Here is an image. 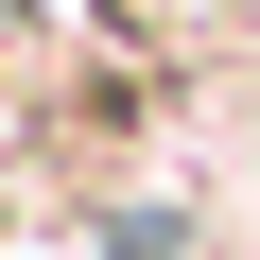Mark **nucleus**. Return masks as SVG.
<instances>
[{
  "mask_svg": "<svg viewBox=\"0 0 260 260\" xmlns=\"http://www.w3.org/2000/svg\"><path fill=\"white\" fill-rule=\"evenodd\" d=\"M35 35H52V18H35V0H0V87H18V70H35Z\"/></svg>",
  "mask_w": 260,
  "mask_h": 260,
  "instance_id": "1",
  "label": "nucleus"
}]
</instances>
